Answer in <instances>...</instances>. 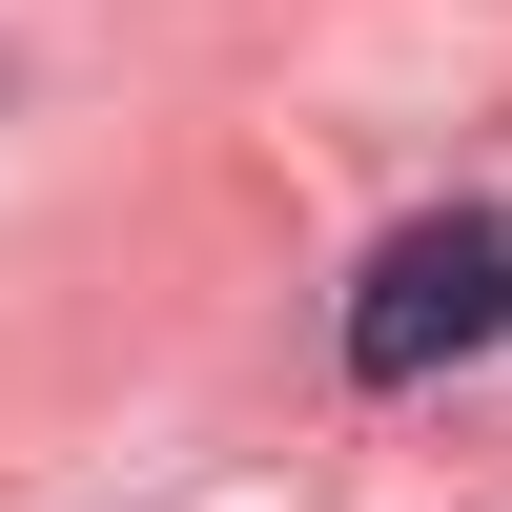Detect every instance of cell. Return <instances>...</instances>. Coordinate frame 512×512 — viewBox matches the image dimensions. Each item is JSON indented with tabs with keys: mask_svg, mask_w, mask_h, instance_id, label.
<instances>
[{
	"mask_svg": "<svg viewBox=\"0 0 512 512\" xmlns=\"http://www.w3.org/2000/svg\"><path fill=\"white\" fill-rule=\"evenodd\" d=\"M492 328H512V205H431V226H390L369 287H349V369L369 390H431V369L492 349Z\"/></svg>",
	"mask_w": 512,
	"mask_h": 512,
	"instance_id": "1",
	"label": "cell"
}]
</instances>
